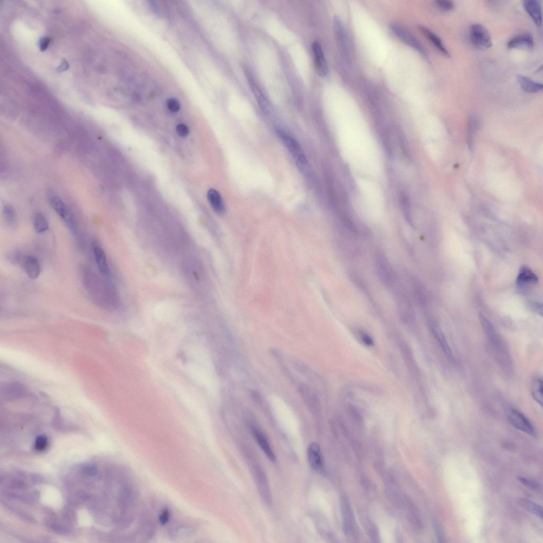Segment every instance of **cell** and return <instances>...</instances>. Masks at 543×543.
<instances>
[{"label":"cell","mask_w":543,"mask_h":543,"mask_svg":"<svg viewBox=\"0 0 543 543\" xmlns=\"http://www.w3.org/2000/svg\"><path fill=\"white\" fill-rule=\"evenodd\" d=\"M517 80L521 89L528 93H539L542 91V83L535 82L526 76L518 75Z\"/></svg>","instance_id":"cell-19"},{"label":"cell","mask_w":543,"mask_h":543,"mask_svg":"<svg viewBox=\"0 0 543 543\" xmlns=\"http://www.w3.org/2000/svg\"><path fill=\"white\" fill-rule=\"evenodd\" d=\"M91 248L98 270L103 276L108 277L110 271L106 255L100 242L93 240Z\"/></svg>","instance_id":"cell-9"},{"label":"cell","mask_w":543,"mask_h":543,"mask_svg":"<svg viewBox=\"0 0 543 543\" xmlns=\"http://www.w3.org/2000/svg\"><path fill=\"white\" fill-rule=\"evenodd\" d=\"M24 269L28 277L32 280L37 279L41 272V266L36 257L28 255L23 260Z\"/></svg>","instance_id":"cell-13"},{"label":"cell","mask_w":543,"mask_h":543,"mask_svg":"<svg viewBox=\"0 0 543 543\" xmlns=\"http://www.w3.org/2000/svg\"><path fill=\"white\" fill-rule=\"evenodd\" d=\"M435 334L438 341V342H439L441 347L442 348L444 354L446 355L447 358L449 360V361L451 363H455V360L453 355V352L450 349V346L448 343V341H447L445 336H444V335L441 332L440 330L438 329H436L435 330Z\"/></svg>","instance_id":"cell-20"},{"label":"cell","mask_w":543,"mask_h":543,"mask_svg":"<svg viewBox=\"0 0 543 543\" xmlns=\"http://www.w3.org/2000/svg\"><path fill=\"white\" fill-rule=\"evenodd\" d=\"M167 106L169 110L173 113L179 112L181 108L179 101L175 98H169L167 101Z\"/></svg>","instance_id":"cell-31"},{"label":"cell","mask_w":543,"mask_h":543,"mask_svg":"<svg viewBox=\"0 0 543 543\" xmlns=\"http://www.w3.org/2000/svg\"><path fill=\"white\" fill-rule=\"evenodd\" d=\"M33 226L35 232L41 234L47 232L49 229L48 220L42 213H37L33 220Z\"/></svg>","instance_id":"cell-21"},{"label":"cell","mask_w":543,"mask_h":543,"mask_svg":"<svg viewBox=\"0 0 543 543\" xmlns=\"http://www.w3.org/2000/svg\"><path fill=\"white\" fill-rule=\"evenodd\" d=\"M170 513L167 509L163 510L159 516V520L161 524L165 525L167 524L170 519Z\"/></svg>","instance_id":"cell-33"},{"label":"cell","mask_w":543,"mask_h":543,"mask_svg":"<svg viewBox=\"0 0 543 543\" xmlns=\"http://www.w3.org/2000/svg\"><path fill=\"white\" fill-rule=\"evenodd\" d=\"M50 204L56 212L63 219L68 221L72 218L68 208L64 202L55 194H51L49 196Z\"/></svg>","instance_id":"cell-16"},{"label":"cell","mask_w":543,"mask_h":543,"mask_svg":"<svg viewBox=\"0 0 543 543\" xmlns=\"http://www.w3.org/2000/svg\"><path fill=\"white\" fill-rule=\"evenodd\" d=\"M49 443L48 438L44 435L37 438L35 443V449L38 451H42L47 448Z\"/></svg>","instance_id":"cell-28"},{"label":"cell","mask_w":543,"mask_h":543,"mask_svg":"<svg viewBox=\"0 0 543 543\" xmlns=\"http://www.w3.org/2000/svg\"><path fill=\"white\" fill-rule=\"evenodd\" d=\"M469 36L471 41L481 49L492 47L491 37L487 29L481 24H474L470 26Z\"/></svg>","instance_id":"cell-5"},{"label":"cell","mask_w":543,"mask_h":543,"mask_svg":"<svg viewBox=\"0 0 543 543\" xmlns=\"http://www.w3.org/2000/svg\"><path fill=\"white\" fill-rule=\"evenodd\" d=\"M252 430V434L255 440H257L260 447L263 450L266 456L269 458V459L271 461H276V455H275L269 442L267 441L264 435L261 433V432L259 430L255 427H253Z\"/></svg>","instance_id":"cell-15"},{"label":"cell","mask_w":543,"mask_h":543,"mask_svg":"<svg viewBox=\"0 0 543 543\" xmlns=\"http://www.w3.org/2000/svg\"><path fill=\"white\" fill-rule=\"evenodd\" d=\"M176 131L181 137H185L189 133V129L185 124H181L176 128Z\"/></svg>","instance_id":"cell-34"},{"label":"cell","mask_w":543,"mask_h":543,"mask_svg":"<svg viewBox=\"0 0 543 543\" xmlns=\"http://www.w3.org/2000/svg\"><path fill=\"white\" fill-rule=\"evenodd\" d=\"M438 8L444 11H450L454 8V4L449 0H438L436 1Z\"/></svg>","instance_id":"cell-30"},{"label":"cell","mask_w":543,"mask_h":543,"mask_svg":"<svg viewBox=\"0 0 543 543\" xmlns=\"http://www.w3.org/2000/svg\"><path fill=\"white\" fill-rule=\"evenodd\" d=\"M507 417L509 422L516 429L533 437L537 435V432L533 424L518 410L513 408H509L507 411Z\"/></svg>","instance_id":"cell-2"},{"label":"cell","mask_w":543,"mask_h":543,"mask_svg":"<svg viewBox=\"0 0 543 543\" xmlns=\"http://www.w3.org/2000/svg\"><path fill=\"white\" fill-rule=\"evenodd\" d=\"M278 134L286 149L293 156L298 166L300 168L306 167L308 161L303 148L298 141L283 130H278Z\"/></svg>","instance_id":"cell-1"},{"label":"cell","mask_w":543,"mask_h":543,"mask_svg":"<svg viewBox=\"0 0 543 543\" xmlns=\"http://www.w3.org/2000/svg\"><path fill=\"white\" fill-rule=\"evenodd\" d=\"M519 481L525 486L535 491H540L541 486L539 484L533 480L525 478L524 477H518Z\"/></svg>","instance_id":"cell-29"},{"label":"cell","mask_w":543,"mask_h":543,"mask_svg":"<svg viewBox=\"0 0 543 543\" xmlns=\"http://www.w3.org/2000/svg\"><path fill=\"white\" fill-rule=\"evenodd\" d=\"M534 47L533 36L529 34L516 36L508 42L507 47L510 49L532 50Z\"/></svg>","instance_id":"cell-12"},{"label":"cell","mask_w":543,"mask_h":543,"mask_svg":"<svg viewBox=\"0 0 543 543\" xmlns=\"http://www.w3.org/2000/svg\"><path fill=\"white\" fill-rule=\"evenodd\" d=\"M247 78L249 82L250 87L255 98H256L260 107L264 112H269L270 109V103L267 99L262 90L259 86L258 83L254 80L252 75L247 71Z\"/></svg>","instance_id":"cell-11"},{"label":"cell","mask_w":543,"mask_h":543,"mask_svg":"<svg viewBox=\"0 0 543 543\" xmlns=\"http://www.w3.org/2000/svg\"><path fill=\"white\" fill-rule=\"evenodd\" d=\"M391 29L392 32L401 41L419 52L424 57L428 58L427 52L423 46L406 28L401 25L393 24L391 26Z\"/></svg>","instance_id":"cell-4"},{"label":"cell","mask_w":543,"mask_h":543,"mask_svg":"<svg viewBox=\"0 0 543 543\" xmlns=\"http://www.w3.org/2000/svg\"><path fill=\"white\" fill-rule=\"evenodd\" d=\"M207 197L211 207L216 213L222 215L225 213L226 210L225 203L217 191L212 188L209 189Z\"/></svg>","instance_id":"cell-17"},{"label":"cell","mask_w":543,"mask_h":543,"mask_svg":"<svg viewBox=\"0 0 543 543\" xmlns=\"http://www.w3.org/2000/svg\"><path fill=\"white\" fill-rule=\"evenodd\" d=\"M396 134L397 135L399 146H400L403 155L405 159L409 161H411L412 157L406 137L405 136L404 133L401 130L398 129Z\"/></svg>","instance_id":"cell-24"},{"label":"cell","mask_w":543,"mask_h":543,"mask_svg":"<svg viewBox=\"0 0 543 543\" xmlns=\"http://www.w3.org/2000/svg\"><path fill=\"white\" fill-rule=\"evenodd\" d=\"M480 319L483 330L485 331L490 342L493 345L495 351L499 353V355H502V356L509 359L508 351L505 345L503 344L499 334L497 333L492 324L489 322V320L485 316L482 315H480Z\"/></svg>","instance_id":"cell-3"},{"label":"cell","mask_w":543,"mask_h":543,"mask_svg":"<svg viewBox=\"0 0 543 543\" xmlns=\"http://www.w3.org/2000/svg\"><path fill=\"white\" fill-rule=\"evenodd\" d=\"M312 50L317 73L320 77H328L330 73L329 68L321 45L317 41L314 42L312 45Z\"/></svg>","instance_id":"cell-8"},{"label":"cell","mask_w":543,"mask_h":543,"mask_svg":"<svg viewBox=\"0 0 543 543\" xmlns=\"http://www.w3.org/2000/svg\"><path fill=\"white\" fill-rule=\"evenodd\" d=\"M341 507L345 534L355 536L358 532V527L349 501L346 498H342L341 501Z\"/></svg>","instance_id":"cell-6"},{"label":"cell","mask_w":543,"mask_h":543,"mask_svg":"<svg viewBox=\"0 0 543 543\" xmlns=\"http://www.w3.org/2000/svg\"><path fill=\"white\" fill-rule=\"evenodd\" d=\"M532 395L536 402L543 407V381L540 377L534 378L532 384Z\"/></svg>","instance_id":"cell-22"},{"label":"cell","mask_w":543,"mask_h":543,"mask_svg":"<svg viewBox=\"0 0 543 543\" xmlns=\"http://www.w3.org/2000/svg\"><path fill=\"white\" fill-rule=\"evenodd\" d=\"M523 5L535 24L540 26L542 23V10L539 2L536 0H527L524 1Z\"/></svg>","instance_id":"cell-14"},{"label":"cell","mask_w":543,"mask_h":543,"mask_svg":"<svg viewBox=\"0 0 543 543\" xmlns=\"http://www.w3.org/2000/svg\"><path fill=\"white\" fill-rule=\"evenodd\" d=\"M434 526L438 542L440 543L444 542L443 535L440 528L436 522L434 523Z\"/></svg>","instance_id":"cell-35"},{"label":"cell","mask_w":543,"mask_h":543,"mask_svg":"<svg viewBox=\"0 0 543 543\" xmlns=\"http://www.w3.org/2000/svg\"><path fill=\"white\" fill-rule=\"evenodd\" d=\"M49 43L50 41L48 39L45 38L43 39L42 42L41 43V48H42V50H44L45 49H47V48L48 47Z\"/></svg>","instance_id":"cell-37"},{"label":"cell","mask_w":543,"mask_h":543,"mask_svg":"<svg viewBox=\"0 0 543 543\" xmlns=\"http://www.w3.org/2000/svg\"><path fill=\"white\" fill-rule=\"evenodd\" d=\"M362 341L366 345L370 346L374 345V341H373L372 339L368 336L365 335H363L362 336Z\"/></svg>","instance_id":"cell-36"},{"label":"cell","mask_w":543,"mask_h":543,"mask_svg":"<svg viewBox=\"0 0 543 543\" xmlns=\"http://www.w3.org/2000/svg\"><path fill=\"white\" fill-rule=\"evenodd\" d=\"M539 279L530 268L522 266L516 280V285L519 291L525 292L538 283Z\"/></svg>","instance_id":"cell-7"},{"label":"cell","mask_w":543,"mask_h":543,"mask_svg":"<svg viewBox=\"0 0 543 543\" xmlns=\"http://www.w3.org/2000/svg\"><path fill=\"white\" fill-rule=\"evenodd\" d=\"M518 503L521 507L539 518H543L542 508L535 502L526 499H520Z\"/></svg>","instance_id":"cell-23"},{"label":"cell","mask_w":543,"mask_h":543,"mask_svg":"<svg viewBox=\"0 0 543 543\" xmlns=\"http://www.w3.org/2000/svg\"><path fill=\"white\" fill-rule=\"evenodd\" d=\"M82 470L85 474L90 476H94L97 472L96 467L90 464H86L82 466Z\"/></svg>","instance_id":"cell-32"},{"label":"cell","mask_w":543,"mask_h":543,"mask_svg":"<svg viewBox=\"0 0 543 543\" xmlns=\"http://www.w3.org/2000/svg\"><path fill=\"white\" fill-rule=\"evenodd\" d=\"M400 204L402 207L405 218L412 224L411 203L408 194L401 192L400 196Z\"/></svg>","instance_id":"cell-26"},{"label":"cell","mask_w":543,"mask_h":543,"mask_svg":"<svg viewBox=\"0 0 543 543\" xmlns=\"http://www.w3.org/2000/svg\"><path fill=\"white\" fill-rule=\"evenodd\" d=\"M308 457L311 467L320 473L324 472V462L319 444L311 443L308 449Z\"/></svg>","instance_id":"cell-10"},{"label":"cell","mask_w":543,"mask_h":543,"mask_svg":"<svg viewBox=\"0 0 543 543\" xmlns=\"http://www.w3.org/2000/svg\"><path fill=\"white\" fill-rule=\"evenodd\" d=\"M3 214L6 224L10 227H15L17 225V216L14 207L9 205L5 206Z\"/></svg>","instance_id":"cell-27"},{"label":"cell","mask_w":543,"mask_h":543,"mask_svg":"<svg viewBox=\"0 0 543 543\" xmlns=\"http://www.w3.org/2000/svg\"><path fill=\"white\" fill-rule=\"evenodd\" d=\"M419 29L422 33L426 36L429 40L434 45V47L439 51L444 56L449 57V53L441 40L433 31L424 26H420Z\"/></svg>","instance_id":"cell-18"},{"label":"cell","mask_w":543,"mask_h":543,"mask_svg":"<svg viewBox=\"0 0 543 543\" xmlns=\"http://www.w3.org/2000/svg\"><path fill=\"white\" fill-rule=\"evenodd\" d=\"M382 139L385 152L390 159L394 158V149L391 139L390 132L388 129L383 132Z\"/></svg>","instance_id":"cell-25"}]
</instances>
